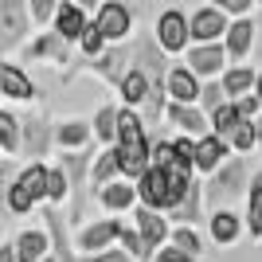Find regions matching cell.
Segmentation results:
<instances>
[{
	"mask_svg": "<svg viewBox=\"0 0 262 262\" xmlns=\"http://www.w3.org/2000/svg\"><path fill=\"white\" fill-rule=\"evenodd\" d=\"M251 161L247 157H231L223 168L204 180V200L215 204V208H231L235 200H247V188H251Z\"/></svg>",
	"mask_w": 262,
	"mask_h": 262,
	"instance_id": "obj_1",
	"label": "cell"
},
{
	"mask_svg": "<svg viewBox=\"0 0 262 262\" xmlns=\"http://www.w3.org/2000/svg\"><path fill=\"white\" fill-rule=\"evenodd\" d=\"M129 67H133V43H110L98 59H78V63L67 67L59 78H63V82H71V78H78V75H94L98 82H106V86L118 90V82L125 78V71H129Z\"/></svg>",
	"mask_w": 262,
	"mask_h": 262,
	"instance_id": "obj_2",
	"label": "cell"
},
{
	"mask_svg": "<svg viewBox=\"0 0 262 262\" xmlns=\"http://www.w3.org/2000/svg\"><path fill=\"white\" fill-rule=\"evenodd\" d=\"M20 161L32 164V161H47V157L55 153V121L47 110H28V114H20Z\"/></svg>",
	"mask_w": 262,
	"mask_h": 262,
	"instance_id": "obj_3",
	"label": "cell"
},
{
	"mask_svg": "<svg viewBox=\"0 0 262 262\" xmlns=\"http://www.w3.org/2000/svg\"><path fill=\"white\" fill-rule=\"evenodd\" d=\"M32 12L28 0H0V59H8L12 51H20L32 39Z\"/></svg>",
	"mask_w": 262,
	"mask_h": 262,
	"instance_id": "obj_4",
	"label": "cell"
},
{
	"mask_svg": "<svg viewBox=\"0 0 262 262\" xmlns=\"http://www.w3.org/2000/svg\"><path fill=\"white\" fill-rule=\"evenodd\" d=\"M121 227H125V219L118 215H102V219H86L82 227L71 235L75 239V251L78 254H102V251H114L121 239Z\"/></svg>",
	"mask_w": 262,
	"mask_h": 262,
	"instance_id": "obj_5",
	"label": "cell"
},
{
	"mask_svg": "<svg viewBox=\"0 0 262 262\" xmlns=\"http://www.w3.org/2000/svg\"><path fill=\"white\" fill-rule=\"evenodd\" d=\"M153 39L161 43V51L172 59V55H188L192 47V24H188V12L180 8H164L153 24Z\"/></svg>",
	"mask_w": 262,
	"mask_h": 262,
	"instance_id": "obj_6",
	"label": "cell"
},
{
	"mask_svg": "<svg viewBox=\"0 0 262 262\" xmlns=\"http://www.w3.org/2000/svg\"><path fill=\"white\" fill-rule=\"evenodd\" d=\"M20 59L24 63H51V67H59V71H67V67H71V43H67L63 35H55L51 28H43V32H35L32 39L20 47Z\"/></svg>",
	"mask_w": 262,
	"mask_h": 262,
	"instance_id": "obj_7",
	"label": "cell"
},
{
	"mask_svg": "<svg viewBox=\"0 0 262 262\" xmlns=\"http://www.w3.org/2000/svg\"><path fill=\"white\" fill-rule=\"evenodd\" d=\"M94 24L106 35V43H129L133 28H137V12L125 0H102V8L94 12Z\"/></svg>",
	"mask_w": 262,
	"mask_h": 262,
	"instance_id": "obj_8",
	"label": "cell"
},
{
	"mask_svg": "<svg viewBox=\"0 0 262 262\" xmlns=\"http://www.w3.org/2000/svg\"><path fill=\"white\" fill-rule=\"evenodd\" d=\"M184 67L200 82H211V78H223L227 71V47L223 43H192L184 55Z\"/></svg>",
	"mask_w": 262,
	"mask_h": 262,
	"instance_id": "obj_9",
	"label": "cell"
},
{
	"mask_svg": "<svg viewBox=\"0 0 262 262\" xmlns=\"http://www.w3.org/2000/svg\"><path fill=\"white\" fill-rule=\"evenodd\" d=\"M129 215H133L137 235H141L145 247H149V254H157L164 243L172 239V223H168V215H164V211H153V208H145V204H137ZM149 262H153V258H149Z\"/></svg>",
	"mask_w": 262,
	"mask_h": 262,
	"instance_id": "obj_10",
	"label": "cell"
},
{
	"mask_svg": "<svg viewBox=\"0 0 262 262\" xmlns=\"http://www.w3.org/2000/svg\"><path fill=\"white\" fill-rule=\"evenodd\" d=\"M0 94L8 102H39L43 98V90L35 86V78L20 63H12V59H0Z\"/></svg>",
	"mask_w": 262,
	"mask_h": 262,
	"instance_id": "obj_11",
	"label": "cell"
},
{
	"mask_svg": "<svg viewBox=\"0 0 262 262\" xmlns=\"http://www.w3.org/2000/svg\"><path fill=\"white\" fill-rule=\"evenodd\" d=\"M188 24H192V43H223L227 28H231V16L211 8V4H204V8L188 12Z\"/></svg>",
	"mask_w": 262,
	"mask_h": 262,
	"instance_id": "obj_12",
	"label": "cell"
},
{
	"mask_svg": "<svg viewBox=\"0 0 262 262\" xmlns=\"http://www.w3.org/2000/svg\"><path fill=\"white\" fill-rule=\"evenodd\" d=\"M208 239L215 247H235V243L247 239V219L235 208H215L208 215Z\"/></svg>",
	"mask_w": 262,
	"mask_h": 262,
	"instance_id": "obj_13",
	"label": "cell"
},
{
	"mask_svg": "<svg viewBox=\"0 0 262 262\" xmlns=\"http://www.w3.org/2000/svg\"><path fill=\"white\" fill-rule=\"evenodd\" d=\"M164 121H168L176 133L192 137V141H200V137H208V133H211V118H208L200 106H180V102H168Z\"/></svg>",
	"mask_w": 262,
	"mask_h": 262,
	"instance_id": "obj_14",
	"label": "cell"
},
{
	"mask_svg": "<svg viewBox=\"0 0 262 262\" xmlns=\"http://www.w3.org/2000/svg\"><path fill=\"white\" fill-rule=\"evenodd\" d=\"M254 43H258V24L251 20V16H243V20H231L227 28V39H223V47H227V63L239 67L251 59Z\"/></svg>",
	"mask_w": 262,
	"mask_h": 262,
	"instance_id": "obj_15",
	"label": "cell"
},
{
	"mask_svg": "<svg viewBox=\"0 0 262 262\" xmlns=\"http://www.w3.org/2000/svg\"><path fill=\"white\" fill-rule=\"evenodd\" d=\"M94 141V125L90 118H63L55 121V149L59 153H78V149H90Z\"/></svg>",
	"mask_w": 262,
	"mask_h": 262,
	"instance_id": "obj_16",
	"label": "cell"
},
{
	"mask_svg": "<svg viewBox=\"0 0 262 262\" xmlns=\"http://www.w3.org/2000/svg\"><path fill=\"white\" fill-rule=\"evenodd\" d=\"M90 20H94V16H90L86 8H78L75 0H63V4H59V12H55V20H51V32L63 35L67 43L78 47V39H82V32L90 28Z\"/></svg>",
	"mask_w": 262,
	"mask_h": 262,
	"instance_id": "obj_17",
	"label": "cell"
},
{
	"mask_svg": "<svg viewBox=\"0 0 262 262\" xmlns=\"http://www.w3.org/2000/svg\"><path fill=\"white\" fill-rule=\"evenodd\" d=\"M94 200H98V208L106 211V215H125V211L137 208V184L133 180H114V184L98 188L94 192Z\"/></svg>",
	"mask_w": 262,
	"mask_h": 262,
	"instance_id": "obj_18",
	"label": "cell"
},
{
	"mask_svg": "<svg viewBox=\"0 0 262 262\" xmlns=\"http://www.w3.org/2000/svg\"><path fill=\"white\" fill-rule=\"evenodd\" d=\"M231 157L235 153H231V145L223 141V137H215V133L200 137L196 141V176H211L215 168H223Z\"/></svg>",
	"mask_w": 262,
	"mask_h": 262,
	"instance_id": "obj_19",
	"label": "cell"
},
{
	"mask_svg": "<svg viewBox=\"0 0 262 262\" xmlns=\"http://www.w3.org/2000/svg\"><path fill=\"white\" fill-rule=\"evenodd\" d=\"M200 90H204V82H200L184 63H172V67H168V102L200 106Z\"/></svg>",
	"mask_w": 262,
	"mask_h": 262,
	"instance_id": "obj_20",
	"label": "cell"
},
{
	"mask_svg": "<svg viewBox=\"0 0 262 262\" xmlns=\"http://www.w3.org/2000/svg\"><path fill=\"white\" fill-rule=\"evenodd\" d=\"M12 247H16V262H43L51 254V235L47 227H24L12 239Z\"/></svg>",
	"mask_w": 262,
	"mask_h": 262,
	"instance_id": "obj_21",
	"label": "cell"
},
{
	"mask_svg": "<svg viewBox=\"0 0 262 262\" xmlns=\"http://www.w3.org/2000/svg\"><path fill=\"white\" fill-rule=\"evenodd\" d=\"M204 204H208V200H204V184L196 180V184L188 188V196L168 211V223H172V227H200V223H204Z\"/></svg>",
	"mask_w": 262,
	"mask_h": 262,
	"instance_id": "obj_22",
	"label": "cell"
},
{
	"mask_svg": "<svg viewBox=\"0 0 262 262\" xmlns=\"http://www.w3.org/2000/svg\"><path fill=\"white\" fill-rule=\"evenodd\" d=\"M118 118H121L118 102H102V106L94 110L90 125H94V141H98V149H114V145H118Z\"/></svg>",
	"mask_w": 262,
	"mask_h": 262,
	"instance_id": "obj_23",
	"label": "cell"
},
{
	"mask_svg": "<svg viewBox=\"0 0 262 262\" xmlns=\"http://www.w3.org/2000/svg\"><path fill=\"white\" fill-rule=\"evenodd\" d=\"M47 172H51V164L47 161H32V164H20V172H16V184L28 192V196L43 208L47 204Z\"/></svg>",
	"mask_w": 262,
	"mask_h": 262,
	"instance_id": "obj_24",
	"label": "cell"
},
{
	"mask_svg": "<svg viewBox=\"0 0 262 262\" xmlns=\"http://www.w3.org/2000/svg\"><path fill=\"white\" fill-rule=\"evenodd\" d=\"M243 219H247V239L262 243V168L251 176V188H247V200H243Z\"/></svg>",
	"mask_w": 262,
	"mask_h": 262,
	"instance_id": "obj_25",
	"label": "cell"
},
{
	"mask_svg": "<svg viewBox=\"0 0 262 262\" xmlns=\"http://www.w3.org/2000/svg\"><path fill=\"white\" fill-rule=\"evenodd\" d=\"M118 98H121V106H129V110H145V102H149V78L137 67H129L125 78L118 82Z\"/></svg>",
	"mask_w": 262,
	"mask_h": 262,
	"instance_id": "obj_26",
	"label": "cell"
},
{
	"mask_svg": "<svg viewBox=\"0 0 262 262\" xmlns=\"http://www.w3.org/2000/svg\"><path fill=\"white\" fill-rule=\"evenodd\" d=\"M254 78H258V71L247 67V63H239V67H227L219 82H223V90H227L231 102H239V98H247V94H254Z\"/></svg>",
	"mask_w": 262,
	"mask_h": 262,
	"instance_id": "obj_27",
	"label": "cell"
},
{
	"mask_svg": "<svg viewBox=\"0 0 262 262\" xmlns=\"http://www.w3.org/2000/svg\"><path fill=\"white\" fill-rule=\"evenodd\" d=\"M114 180H121V161H118V149H98V157H94V168H90V188L98 192V188L114 184Z\"/></svg>",
	"mask_w": 262,
	"mask_h": 262,
	"instance_id": "obj_28",
	"label": "cell"
},
{
	"mask_svg": "<svg viewBox=\"0 0 262 262\" xmlns=\"http://www.w3.org/2000/svg\"><path fill=\"white\" fill-rule=\"evenodd\" d=\"M20 114H12V110H0V153L8 157V161H16L20 157Z\"/></svg>",
	"mask_w": 262,
	"mask_h": 262,
	"instance_id": "obj_29",
	"label": "cell"
},
{
	"mask_svg": "<svg viewBox=\"0 0 262 262\" xmlns=\"http://www.w3.org/2000/svg\"><path fill=\"white\" fill-rule=\"evenodd\" d=\"M227 145H231V153H235V157H251L254 149H258V121L243 118L239 125H235V133L227 137Z\"/></svg>",
	"mask_w": 262,
	"mask_h": 262,
	"instance_id": "obj_30",
	"label": "cell"
},
{
	"mask_svg": "<svg viewBox=\"0 0 262 262\" xmlns=\"http://www.w3.org/2000/svg\"><path fill=\"white\" fill-rule=\"evenodd\" d=\"M71 204V184H67V172L59 164H51V172H47V204L43 208H63Z\"/></svg>",
	"mask_w": 262,
	"mask_h": 262,
	"instance_id": "obj_31",
	"label": "cell"
},
{
	"mask_svg": "<svg viewBox=\"0 0 262 262\" xmlns=\"http://www.w3.org/2000/svg\"><path fill=\"white\" fill-rule=\"evenodd\" d=\"M239 121H243L239 106H235V102H223V106H219L215 114H211V133H215V137H223V141H227L231 133H235V125H239Z\"/></svg>",
	"mask_w": 262,
	"mask_h": 262,
	"instance_id": "obj_32",
	"label": "cell"
},
{
	"mask_svg": "<svg viewBox=\"0 0 262 262\" xmlns=\"http://www.w3.org/2000/svg\"><path fill=\"white\" fill-rule=\"evenodd\" d=\"M172 247H180L184 254H192V258L204 262V239H200V231L196 227H172Z\"/></svg>",
	"mask_w": 262,
	"mask_h": 262,
	"instance_id": "obj_33",
	"label": "cell"
},
{
	"mask_svg": "<svg viewBox=\"0 0 262 262\" xmlns=\"http://www.w3.org/2000/svg\"><path fill=\"white\" fill-rule=\"evenodd\" d=\"M118 247L129 254V258H137V262H149V258H153V254H149V247H145V239L137 235V227H133V223H125V227H121Z\"/></svg>",
	"mask_w": 262,
	"mask_h": 262,
	"instance_id": "obj_34",
	"label": "cell"
},
{
	"mask_svg": "<svg viewBox=\"0 0 262 262\" xmlns=\"http://www.w3.org/2000/svg\"><path fill=\"white\" fill-rule=\"evenodd\" d=\"M153 168H164V172H168V168H184L180 157H176L172 137H168V141H164V137H153ZM188 172H192V168H188Z\"/></svg>",
	"mask_w": 262,
	"mask_h": 262,
	"instance_id": "obj_35",
	"label": "cell"
},
{
	"mask_svg": "<svg viewBox=\"0 0 262 262\" xmlns=\"http://www.w3.org/2000/svg\"><path fill=\"white\" fill-rule=\"evenodd\" d=\"M32 211H39V204H35L16 180H12V188H8V215L12 219H24V215H32Z\"/></svg>",
	"mask_w": 262,
	"mask_h": 262,
	"instance_id": "obj_36",
	"label": "cell"
},
{
	"mask_svg": "<svg viewBox=\"0 0 262 262\" xmlns=\"http://www.w3.org/2000/svg\"><path fill=\"white\" fill-rule=\"evenodd\" d=\"M106 47H110V43H106V35L98 32V24L90 20V28L82 32V39H78V55H82V59H98Z\"/></svg>",
	"mask_w": 262,
	"mask_h": 262,
	"instance_id": "obj_37",
	"label": "cell"
},
{
	"mask_svg": "<svg viewBox=\"0 0 262 262\" xmlns=\"http://www.w3.org/2000/svg\"><path fill=\"white\" fill-rule=\"evenodd\" d=\"M223 102H231L227 98V90H223V82H219V78H211V82H204V90H200V110H204V114H215L219 106H223Z\"/></svg>",
	"mask_w": 262,
	"mask_h": 262,
	"instance_id": "obj_38",
	"label": "cell"
},
{
	"mask_svg": "<svg viewBox=\"0 0 262 262\" xmlns=\"http://www.w3.org/2000/svg\"><path fill=\"white\" fill-rule=\"evenodd\" d=\"M59 4L63 0H28V12H32V24L43 32V28H51L55 12H59Z\"/></svg>",
	"mask_w": 262,
	"mask_h": 262,
	"instance_id": "obj_39",
	"label": "cell"
},
{
	"mask_svg": "<svg viewBox=\"0 0 262 262\" xmlns=\"http://www.w3.org/2000/svg\"><path fill=\"white\" fill-rule=\"evenodd\" d=\"M16 164L12 161H4V168H0V219H12L8 215V188H12V180H16Z\"/></svg>",
	"mask_w": 262,
	"mask_h": 262,
	"instance_id": "obj_40",
	"label": "cell"
},
{
	"mask_svg": "<svg viewBox=\"0 0 262 262\" xmlns=\"http://www.w3.org/2000/svg\"><path fill=\"white\" fill-rule=\"evenodd\" d=\"M211 8H219V12H227L231 20H243V16H251V8H254V0H208Z\"/></svg>",
	"mask_w": 262,
	"mask_h": 262,
	"instance_id": "obj_41",
	"label": "cell"
},
{
	"mask_svg": "<svg viewBox=\"0 0 262 262\" xmlns=\"http://www.w3.org/2000/svg\"><path fill=\"white\" fill-rule=\"evenodd\" d=\"M172 145H176V157H180V164H184V168H192V172H196V141H192V137H184V133H180V137H172Z\"/></svg>",
	"mask_w": 262,
	"mask_h": 262,
	"instance_id": "obj_42",
	"label": "cell"
},
{
	"mask_svg": "<svg viewBox=\"0 0 262 262\" xmlns=\"http://www.w3.org/2000/svg\"><path fill=\"white\" fill-rule=\"evenodd\" d=\"M153 262H200V258H192V254H184L180 247H172V243H164L161 251L153 254Z\"/></svg>",
	"mask_w": 262,
	"mask_h": 262,
	"instance_id": "obj_43",
	"label": "cell"
},
{
	"mask_svg": "<svg viewBox=\"0 0 262 262\" xmlns=\"http://www.w3.org/2000/svg\"><path fill=\"white\" fill-rule=\"evenodd\" d=\"M78 262H137V258H129L121 247H114V251H102V254H78Z\"/></svg>",
	"mask_w": 262,
	"mask_h": 262,
	"instance_id": "obj_44",
	"label": "cell"
},
{
	"mask_svg": "<svg viewBox=\"0 0 262 262\" xmlns=\"http://www.w3.org/2000/svg\"><path fill=\"white\" fill-rule=\"evenodd\" d=\"M0 262H16V247H12V239L0 243Z\"/></svg>",
	"mask_w": 262,
	"mask_h": 262,
	"instance_id": "obj_45",
	"label": "cell"
},
{
	"mask_svg": "<svg viewBox=\"0 0 262 262\" xmlns=\"http://www.w3.org/2000/svg\"><path fill=\"white\" fill-rule=\"evenodd\" d=\"M75 4H78V8H86V12H90V16H94V12H98V8H102V0H75Z\"/></svg>",
	"mask_w": 262,
	"mask_h": 262,
	"instance_id": "obj_46",
	"label": "cell"
},
{
	"mask_svg": "<svg viewBox=\"0 0 262 262\" xmlns=\"http://www.w3.org/2000/svg\"><path fill=\"white\" fill-rule=\"evenodd\" d=\"M254 94H258V102H262V71H258V78H254Z\"/></svg>",
	"mask_w": 262,
	"mask_h": 262,
	"instance_id": "obj_47",
	"label": "cell"
},
{
	"mask_svg": "<svg viewBox=\"0 0 262 262\" xmlns=\"http://www.w3.org/2000/svg\"><path fill=\"white\" fill-rule=\"evenodd\" d=\"M258 149H262V114H258Z\"/></svg>",
	"mask_w": 262,
	"mask_h": 262,
	"instance_id": "obj_48",
	"label": "cell"
},
{
	"mask_svg": "<svg viewBox=\"0 0 262 262\" xmlns=\"http://www.w3.org/2000/svg\"><path fill=\"white\" fill-rule=\"evenodd\" d=\"M43 262H59V258H55V254H47V258H43Z\"/></svg>",
	"mask_w": 262,
	"mask_h": 262,
	"instance_id": "obj_49",
	"label": "cell"
},
{
	"mask_svg": "<svg viewBox=\"0 0 262 262\" xmlns=\"http://www.w3.org/2000/svg\"><path fill=\"white\" fill-rule=\"evenodd\" d=\"M4 161H8V157H4V153H0V168H4Z\"/></svg>",
	"mask_w": 262,
	"mask_h": 262,
	"instance_id": "obj_50",
	"label": "cell"
},
{
	"mask_svg": "<svg viewBox=\"0 0 262 262\" xmlns=\"http://www.w3.org/2000/svg\"><path fill=\"white\" fill-rule=\"evenodd\" d=\"M254 4H262V0H254Z\"/></svg>",
	"mask_w": 262,
	"mask_h": 262,
	"instance_id": "obj_51",
	"label": "cell"
},
{
	"mask_svg": "<svg viewBox=\"0 0 262 262\" xmlns=\"http://www.w3.org/2000/svg\"><path fill=\"white\" fill-rule=\"evenodd\" d=\"M0 98H4V94H0Z\"/></svg>",
	"mask_w": 262,
	"mask_h": 262,
	"instance_id": "obj_52",
	"label": "cell"
}]
</instances>
